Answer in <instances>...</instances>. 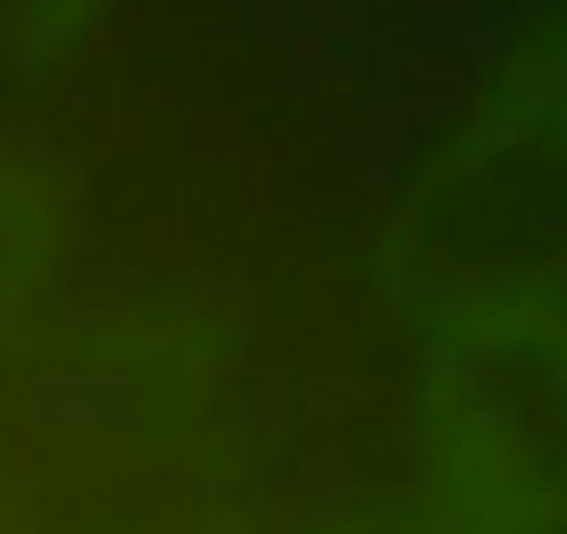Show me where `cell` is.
<instances>
[{"label":"cell","instance_id":"6da1fadb","mask_svg":"<svg viewBox=\"0 0 567 534\" xmlns=\"http://www.w3.org/2000/svg\"><path fill=\"white\" fill-rule=\"evenodd\" d=\"M392 301L425 326L534 301L567 276V51H526L409 184L384 243Z\"/></svg>","mask_w":567,"mask_h":534},{"label":"cell","instance_id":"7a4b0ae2","mask_svg":"<svg viewBox=\"0 0 567 534\" xmlns=\"http://www.w3.org/2000/svg\"><path fill=\"white\" fill-rule=\"evenodd\" d=\"M425 493L443 534H567V301L434 326Z\"/></svg>","mask_w":567,"mask_h":534},{"label":"cell","instance_id":"3957f363","mask_svg":"<svg viewBox=\"0 0 567 534\" xmlns=\"http://www.w3.org/2000/svg\"><path fill=\"white\" fill-rule=\"evenodd\" d=\"M51 243H59L51 201H42L18 167H0V301H9V292H25V285L42 276Z\"/></svg>","mask_w":567,"mask_h":534}]
</instances>
